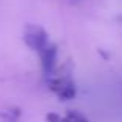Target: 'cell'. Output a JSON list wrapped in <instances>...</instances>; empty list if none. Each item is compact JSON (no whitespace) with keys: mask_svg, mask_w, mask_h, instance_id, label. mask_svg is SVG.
Here are the masks:
<instances>
[{"mask_svg":"<svg viewBox=\"0 0 122 122\" xmlns=\"http://www.w3.org/2000/svg\"><path fill=\"white\" fill-rule=\"evenodd\" d=\"M49 77H50L49 86L58 97L67 100V99H72L75 96V85H74V80L71 78V75H67V72L52 71Z\"/></svg>","mask_w":122,"mask_h":122,"instance_id":"6da1fadb","label":"cell"},{"mask_svg":"<svg viewBox=\"0 0 122 122\" xmlns=\"http://www.w3.org/2000/svg\"><path fill=\"white\" fill-rule=\"evenodd\" d=\"M25 41L33 50H36L38 53L42 50L44 47H47L50 44L47 33L44 31L41 27H36V25H30L28 28L25 30Z\"/></svg>","mask_w":122,"mask_h":122,"instance_id":"7a4b0ae2","label":"cell"},{"mask_svg":"<svg viewBox=\"0 0 122 122\" xmlns=\"http://www.w3.org/2000/svg\"><path fill=\"white\" fill-rule=\"evenodd\" d=\"M60 122H89V121L83 114H80V113H69V114H66Z\"/></svg>","mask_w":122,"mask_h":122,"instance_id":"3957f363","label":"cell"}]
</instances>
